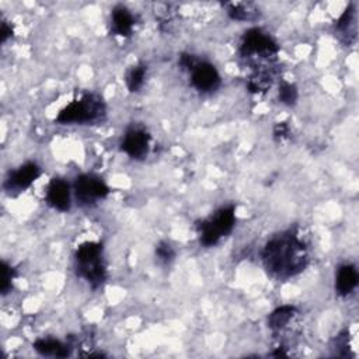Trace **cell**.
Wrapping results in <instances>:
<instances>
[{
  "label": "cell",
  "mask_w": 359,
  "mask_h": 359,
  "mask_svg": "<svg viewBox=\"0 0 359 359\" xmlns=\"http://www.w3.org/2000/svg\"><path fill=\"white\" fill-rule=\"evenodd\" d=\"M263 261L267 271L279 279H288L305 271L309 264L306 245L293 230L274 236L265 245Z\"/></svg>",
  "instance_id": "obj_1"
},
{
  "label": "cell",
  "mask_w": 359,
  "mask_h": 359,
  "mask_svg": "<svg viewBox=\"0 0 359 359\" xmlns=\"http://www.w3.org/2000/svg\"><path fill=\"white\" fill-rule=\"evenodd\" d=\"M107 107L103 97L96 93H86L61 110L55 123L61 125L94 124L103 121Z\"/></svg>",
  "instance_id": "obj_2"
},
{
  "label": "cell",
  "mask_w": 359,
  "mask_h": 359,
  "mask_svg": "<svg viewBox=\"0 0 359 359\" xmlns=\"http://www.w3.org/2000/svg\"><path fill=\"white\" fill-rule=\"evenodd\" d=\"M75 268L78 277L85 279L93 289H98L107 281V265L101 243L86 242L75 253Z\"/></svg>",
  "instance_id": "obj_3"
},
{
  "label": "cell",
  "mask_w": 359,
  "mask_h": 359,
  "mask_svg": "<svg viewBox=\"0 0 359 359\" xmlns=\"http://www.w3.org/2000/svg\"><path fill=\"white\" fill-rule=\"evenodd\" d=\"M236 223V207L227 205L216 211L208 219L200 222L197 225L200 243L204 247L216 246L222 237H226L231 233Z\"/></svg>",
  "instance_id": "obj_4"
},
{
  "label": "cell",
  "mask_w": 359,
  "mask_h": 359,
  "mask_svg": "<svg viewBox=\"0 0 359 359\" xmlns=\"http://www.w3.org/2000/svg\"><path fill=\"white\" fill-rule=\"evenodd\" d=\"M279 52L278 44L261 28L247 30L240 42V55L245 59H274Z\"/></svg>",
  "instance_id": "obj_5"
},
{
  "label": "cell",
  "mask_w": 359,
  "mask_h": 359,
  "mask_svg": "<svg viewBox=\"0 0 359 359\" xmlns=\"http://www.w3.org/2000/svg\"><path fill=\"white\" fill-rule=\"evenodd\" d=\"M73 191L79 205L93 207L108 197L110 187L96 174H82L75 180Z\"/></svg>",
  "instance_id": "obj_6"
},
{
  "label": "cell",
  "mask_w": 359,
  "mask_h": 359,
  "mask_svg": "<svg viewBox=\"0 0 359 359\" xmlns=\"http://www.w3.org/2000/svg\"><path fill=\"white\" fill-rule=\"evenodd\" d=\"M40 175L41 167L35 161H27L16 170L9 171L3 189L9 195H19L30 189Z\"/></svg>",
  "instance_id": "obj_7"
},
{
  "label": "cell",
  "mask_w": 359,
  "mask_h": 359,
  "mask_svg": "<svg viewBox=\"0 0 359 359\" xmlns=\"http://www.w3.org/2000/svg\"><path fill=\"white\" fill-rule=\"evenodd\" d=\"M150 135L143 127H130L121 141V150L134 160H143L149 155Z\"/></svg>",
  "instance_id": "obj_8"
},
{
  "label": "cell",
  "mask_w": 359,
  "mask_h": 359,
  "mask_svg": "<svg viewBox=\"0 0 359 359\" xmlns=\"http://www.w3.org/2000/svg\"><path fill=\"white\" fill-rule=\"evenodd\" d=\"M193 86L201 93H212L220 86V75L209 62L198 61L190 71Z\"/></svg>",
  "instance_id": "obj_9"
},
{
  "label": "cell",
  "mask_w": 359,
  "mask_h": 359,
  "mask_svg": "<svg viewBox=\"0 0 359 359\" xmlns=\"http://www.w3.org/2000/svg\"><path fill=\"white\" fill-rule=\"evenodd\" d=\"M46 204L61 212H67L72 205L71 186L62 178H52L46 189Z\"/></svg>",
  "instance_id": "obj_10"
},
{
  "label": "cell",
  "mask_w": 359,
  "mask_h": 359,
  "mask_svg": "<svg viewBox=\"0 0 359 359\" xmlns=\"http://www.w3.org/2000/svg\"><path fill=\"white\" fill-rule=\"evenodd\" d=\"M137 24V17L134 13L123 6L118 5L111 12V33L119 37L130 38L134 33V27Z\"/></svg>",
  "instance_id": "obj_11"
},
{
  "label": "cell",
  "mask_w": 359,
  "mask_h": 359,
  "mask_svg": "<svg viewBox=\"0 0 359 359\" xmlns=\"http://www.w3.org/2000/svg\"><path fill=\"white\" fill-rule=\"evenodd\" d=\"M33 348L42 356L68 358L72 353V345L55 338H40L33 344Z\"/></svg>",
  "instance_id": "obj_12"
},
{
  "label": "cell",
  "mask_w": 359,
  "mask_h": 359,
  "mask_svg": "<svg viewBox=\"0 0 359 359\" xmlns=\"http://www.w3.org/2000/svg\"><path fill=\"white\" fill-rule=\"evenodd\" d=\"M359 281L358 271L352 264H344L338 268L335 275V290L340 296H348L353 292Z\"/></svg>",
  "instance_id": "obj_13"
},
{
  "label": "cell",
  "mask_w": 359,
  "mask_h": 359,
  "mask_svg": "<svg viewBox=\"0 0 359 359\" xmlns=\"http://www.w3.org/2000/svg\"><path fill=\"white\" fill-rule=\"evenodd\" d=\"M227 15L231 20L236 21H250L256 20L259 17V10L256 9L254 5L252 3H240V2H233V3H226L225 5Z\"/></svg>",
  "instance_id": "obj_14"
},
{
  "label": "cell",
  "mask_w": 359,
  "mask_h": 359,
  "mask_svg": "<svg viewBox=\"0 0 359 359\" xmlns=\"http://www.w3.org/2000/svg\"><path fill=\"white\" fill-rule=\"evenodd\" d=\"M296 312L297 310L295 306H281L275 309L268 317V327L274 331L285 329L289 324V322L295 317Z\"/></svg>",
  "instance_id": "obj_15"
},
{
  "label": "cell",
  "mask_w": 359,
  "mask_h": 359,
  "mask_svg": "<svg viewBox=\"0 0 359 359\" xmlns=\"http://www.w3.org/2000/svg\"><path fill=\"white\" fill-rule=\"evenodd\" d=\"M146 75H148V67L145 64H138L132 67L125 79L128 90L131 93H138L145 85Z\"/></svg>",
  "instance_id": "obj_16"
},
{
  "label": "cell",
  "mask_w": 359,
  "mask_h": 359,
  "mask_svg": "<svg viewBox=\"0 0 359 359\" xmlns=\"http://www.w3.org/2000/svg\"><path fill=\"white\" fill-rule=\"evenodd\" d=\"M351 28L355 31V9H353V5H349L345 12L342 13V16L338 19L337 24H335V30L340 35H344L347 38V42H348V35H352L351 34ZM353 38V35H352Z\"/></svg>",
  "instance_id": "obj_17"
},
{
  "label": "cell",
  "mask_w": 359,
  "mask_h": 359,
  "mask_svg": "<svg viewBox=\"0 0 359 359\" xmlns=\"http://www.w3.org/2000/svg\"><path fill=\"white\" fill-rule=\"evenodd\" d=\"M155 256L160 265H170L175 259V250L168 242H160L155 249Z\"/></svg>",
  "instance_id": "obj_18"
},
{
  "label": "cell",
  "mask_w": 359,
  "mask_h": 359,
  "mask_svg": "<svg viewBox=\"0 0 359 359\" xmlns=\"http://www.w3.org/2000/svg\"><path fill=\"white\" fill-rule=\"evenodd\" d=\"M16 275H17L16 270L9 263L2 261V286H0V290H2L3 296L12 292L13 281L16 279Z\"/></svg>",
  "instance_id": "obj_19"
},
{
  "label": "cell",
  "mask_w": 359,
  "mask_h": 359,
  "mask_svg": "<svg viewBox=\"0 0 359 359\" xmlns=\"http://www.w3.org/2000/svg\"><path fill=\"white\" fill-rule=\"evenodd\" d=\"M297 87L292 83H282L279 86V90H278V97H279V101L285 105H295L296 101H297Z\"/></svg>",
  "instance_id": "obj_20"
},
{
  "label": "cell",
  "mask_w": 359,
  "mask_h": 359,
  "mask_svg": "<svg viewBox=\"0 0 359 359\" xmlns=\"http://www.w3.org/2000/svg\"><path fill=\"white\" fill-rule=\"evenodd\" d=\"M290 135V130L289 125L286 123H278L274 127V139L278 142H283L285 139H288Z\"/></svg>",
  "instance_id": "obj_21"
},
{
  "label": "cell",
  "mask_w": 359,
  "mask_h": 359,
  "mask_svg": "<svg viewBox=\"0 0 359 359\" xmlns=\"http://www.w3.org/2000/svg\"><path fill=\"white\" fill-rule=\"evenodd\" d=\"M12 37H13V26H12L9 21L3 20V21H2V26H0V42L5 44V42H8Z\"/></svg>",
  "instance_id": "obj_22"
},
{
  "label": "cell",
  "mask_w": 359,
  "mask_h": 359,
  "mask_svg": "<svg viewBox=\"0 0 359 359\" xmlns=\"http://www.w3.org/2000/svg\"><path fill=\"white\" fill-rule=\"evenodd\" d=\"M272 356H288V353L283 351V348H278L275 352H272Z\"/></svg>",
  "instance_id": "obj_23"
}]
</instances>
